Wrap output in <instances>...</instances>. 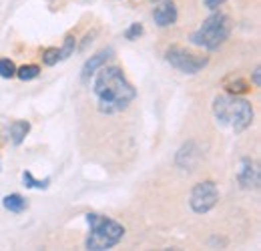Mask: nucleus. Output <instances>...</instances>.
Segmentation results:
<instances>
[{
	"label": "nucleus",
	"mask_w": 261,
	"mask_h": 251,
	"mask_svg": "<svg viewBox=\"0 0 261 251\" xmlns=\"http://www.w3.org/2000/svg\"><path fill=\"white\" fill-rule=\"evenodd\" d=\"M40 74V66L38 64H24V66H20V68H16V77L20 79V81H34L36 77Z\"/></svg>",
	"instance_id": "4468645a"
},
{
	"label": "nucleus",
	"mask_w": 261,
	"mask_h": 251,
	"mask_svg": "<svg viewBox=\"0 0 261 251\" xmlns=\"http://www.w3.org/2000/svg\"><path fill=\"white\" fill-rule=\"evenodd\" d=\"M153 2H161V0H153Z\"/></svg>",
	"instance_id": "4be33fe9"
},
{
	"label": "nucleus",
	"mask_w": 261,
	"mask_h": 251,
	"mask_svg": "<svg viewBox=\"0 0 261 251\" xmlns=\"http://www.w3.org/2000/svg\"><path fill=\"white\" fill-rule=\"evenodd\" d=\"M31 133V123L29 121H14L8 125V137L12 145H22L27 135Z\"/></svg>",
	"instance_id": "9b49d317"
},
{
	"label": "nucleus",
	"mask_w": 261,
	"mask_h": 251,
	"mask_svg": "<svg viewBox=\"0 0 261 251\" xmlns=\"http://www.w3.org/2000/svg\"><path fill=\"white\" fill-rule=\"evenodd\" d=\"M22 183H24V187H29V189H46L48 183H50V179L38 181V179H34V175L31 171H24V173H22Z\"/></svg>",
	"instance_id": "2eb2a0df"
},
{
	"label": "nucleus",
	"mask_w": 261,
	"mask_h": 251,
	"mask_svg": "<svg viewBox=\"0 0 261 251\" xmlns=\"http://www.w3.org/2000/svg\"><path fill=\"white\" fill-rule=\"evenodd\" d=\"M231 29H233V22L227 14L213 12L211 16H207L201 22V27L197 31L191 32L189 42L193 46L205 48V51H217L221 44H225V40L231 34Z\"/></svg>",
	"instance_id": "20e7f679"
},
{
	"label": "nucleus",
	"mask_w": 261,
	"mask_h": 251,
	"mask_svg": "<svg viewBox=\"0 0 261 251\" xmlns=\"http://www.w3.org/2000/svg\"><path fill=\"white\" fill-rule=\"evenodd\" d=\"M165 61L183 74H197L199 70H203L209 64V57L197 55V53H191L183 46L173 44L165 51Z\"/></svg>",
	"instance_id": "39448f33"
},
{
	"label": "nucleus",
	"mask_w": 261,
	"mask_h": 251,
	"mask_svg": "<svg viewBox=\"0 0 261 251\" xmlns=\"http://www.w3.org/2000/svg\"><path fill=\"white\" fill-rule=\"evenodd\" d=\"M0 167H2V165H0Z\"/></svg>",
	"instance_id": "5701e85b"
},
{
	"label": "nucleus",
	"mask_w": 261,
	"mask_h": 251,
	"mask_svg": "<svg viewBox=\"0 0 261 251\" xmlns=\"http://www.w3.org/2000/svg\"><path fill=\"white\" fill-rule=\"evenodd\" d=\"M179 18V12H177V6L175 2L171 0H161V4L153 10V20L159 29H167V27H173Z\"/></svg>",
	"instance_id": "6e6552de"
},
{
	"label": "nucleus",
	"mask_w": 261,
	"mask_h": 251,
	"mask_svg": "<svg viewBox=\"0 0 261 251\" xmlns=\"http://www.w3.org/2000/svg\"><path fill=\"white\" fill-rule=\"evenodd\" d=\"M259 72H261V68H259V66H255V70H253V74H251V79H253V87H259V85H261Z\"/></svg>",
	"instance_id": "412c9836"
},
{
	"label": "nucleus",
	"mask_w": 261,
	"mask_h": 251,
	"mask_svg": "<svg viewBox=\"0 0 261 251\" xmlns=\"http://www.w3.org/2000/svg\"><path fill=\"white\" fill-rule=\"evenodd\" d=\"M213 115L217 123L229 127L233 133H243L253 123V107L237 94H219L213 98Z\"/></svg>",
	"instance_id": "f03ea898"
},
{
	"label": "nucleus",
	"mask_w": 261,
	"mask_h": 251,
	"mask_svg": "<svg viewBox=\"0 0 261 251\" xmlns=\"http://www.w3.org/2000/svg\"><path fill=\"white\" fill-rule=\"evenodd\" d=\"M59 61H61V51L57 46H48L42 51V63L46 66H55Z\"/></svg>",
	"instance_id": "f3484780"
},
{
	"label": "nucleus",
	"mask_w": 261,
	"mask_h": 251,
	"mask_svg": "<svg viewBox=\"0 0 261 251\" xmlns=\"http://www.w3.org/2000/svg\"><path fill=\"white\" fill-rule=\"evenodd\" d=\"M219 201V189L213 181H201L197 183L195 187L191 189V195H189V205L191 209L195 211L197 215H203V213H209Z\"/></svg>",
	"instance_id": "423d86ee"
},
{
	"label": "nucleus",
	"mask_w": 261,
	"mask_h": 251,
	"mask_svg": "<svg viewBox=\"0 0 261 251\" xmlns=\"http://www.w3.org/2000/svg\"><path fill=\"white\" fill-rule=\"evenodd\" d=\"M143 34H145L143 24H141V22H133L129 29L125 31V38H127V40H139Z\"/></svg>",
	"instance_id": "6ab92c4d"
},
{
	"label": "nucleus",
	"mask_w": 261,
	"mask_h": 251,
	"mask_svg": "<svg viewBox=\"0 0 261 251\" xmlns=\"http://www.w3.org/2000/svg\"><path fill=\"white\" fill-rule=\"evenodd\" d=\"M199 159H201V153H199L195 143H185V145L177 151L175 161H177V165H179L181 169H185V171H195Z\"/></svg>",
	"instance_id": "9d476101"
},
{
	"label": "nucleus",
	"mask_w": 261,
	"mask_h": 251,
	"mask_svg": "<svg viewBox=\"0 0 261 251\" xmlns=\"http://www.w3.org/2000/svg\"><path fill=\"white\" fill-rule=\"evenodd\" d=\"M93 93L102 115L121 113L135 101L137 91L119 66H100L93 77Z\"/></svg>",
	"instance_id": "f257e3e1"
},
{
	"label": "nucleus",
	"mask_w": 261,
	"mask_h": 251,
	"mask_svg": "<svg viewBox=\"0 0 261 251\" xmlns=\"http://www.w3.org/2000/svg\"><path fill=\"white\" fill-rule=\"evenodd\" d=\"M74 48H76V36L74 34H66L65 42H63V48H59L61 51V61H66L68 57H72Z\"/></svg>",
	"instance_id": "dca6fc26"
},
{
	"label": "nucleus",
	"mask_w": 261,
	"mask_h": 251,
	"mask_svg": "<svg viewBox=\"0 0 261 251\" xmlns=\"http://www.w3.org/2000/svg\"><path fill=\"white\" fill-rule=\"evenodd\" d=\"M113 55H115V51L109 46V48H102V51H98L97 55H93L87 63L83 64V70H81V79H83V83H89L93 77H95V72H97L100 66H105L109 59H113Z\"/></svg>",
	"instance_id": "1a4fd4ad"
},
{
	"label": "nucleus",
	"mask_w": 261,
	"mask_h": 251,
	"mask_svg": "<svg viewBox=\"0 0 261 251\" xmlns=\"http://www.w3.org/2000/svg\"><path fill=\"white\" fill-rule=\"evenodd\" d=\"M237 183L245 191H257L261 185V169L255 159H241L239 171H237Z\"/></svg>",
	"instance_id": "0eeeda50"
},
{
	"label": "nucleus",
	"mask_w": 261,
	"mask_h": 251,
	"mask_svg": "<svg viewBox=\"0 0 261 251\" xmlns=\"http://www.w3.org/2000/svg\"><path fill=\"white\" fill-rule=\"evenodd\" d=\"M225 89L229 91V94H239L249 91V85L241 77H229L227 81H225Z\"/></svg>",
	"instance_id": "ddd939ff"
},
{
	"label": "nucleus",
	"mask_w": 261,
	"mask_h": 251,
	"mask_svg": "<svg viewBox=\"0 0 261 251\" xmlns=\"http://www.w3.org/2000/svg\"><path fill=\"white\" fill-rule=\"evenodd\" d=\"M227 0H203V4H205V8H209V10H217L219 6H223Z\"/></svg>",
	"instance_id": "aec40b11"
},
{
	"label": "nucleus",
	"mask_w": 261,
	"mask_h": 251,
	"mask_svg": "<svg viewBox=\"0 0 261 251\" xmlns=\"http://www.w3.org/2000/svg\"><path fill=\"white\" fill-rule=\"evenodd\" d=\"M0 77L2 79H12L16 77V64L10 59H0Z\"/></svg>",
	"instance_id": "a211bd4d"
},
{
	"label": "nucleus",
	"mask_w": 261,
	"mask_h": 251,
	"mask_svg": "<svg viewBox=\"0 0 261 251\" xmlns=\"http://www.w3.org/2000/svg\"><path fill=\"white\" fill-rule=\"evenodd\" d=\"M2 205H4V209L10 211V213H22L29 203H27V199H24L22 195L10 193V195H6V197L2 199Z\"/></svg>",
	"instance_id": "f8f14e48"
},
{
	"label": "nucleus",
	"mask_w": 261,
	"mask_h": 251,
	"mask_svg": "<svg viewBox=\"0 0 261 251\" xmlns=\"http://www.w3.org/2000/svg\"><path fill=\"white\" fill-rule=\"evenodd\" d=\"M87 223H89V235H87V249L91 251H105L115 247L121 243L125 237V227L119 221L111 219L100 213H87Z\"/></svg>",
	"instance_id": "7ed1b4c3"
}]
</instances>
